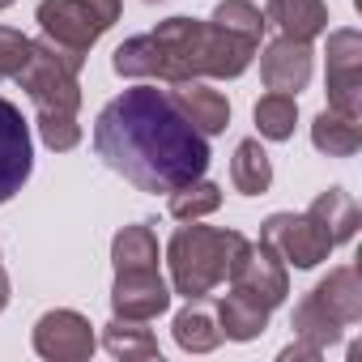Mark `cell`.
Masks as SVG:
<instances>
[{"label": "cell", "mask_w": 362, "mask_h": 362, "mask_svg": "<svg viewBox=\"0 0 362 362\" xmlns=\"http://www.w3.org/2000/svg\"><path fill=\"white\" fill-rule=\"evenodd\" d=\"M111 307L124 320H153L170 307V290L158 269H136V273H115Z\"/></svg>", "instance_id": "8fae6325"}, {"label": "cell", "mask_w": 362, "mask_h": 362, "mask_svg": "<svg viewBox=\"0 0 362 362\" xmlns=\"http://www.w3.org/2000/svg\"><path fill=\"white\" fill-rule=\"evenodd\" d=\"M230 290L235 294H243V298H252V303H260V307H277V303H286V294H290V277H286V260L269 247V243H247L239 256H235V264H230Z\"/></svg>", "instance_id": "52a82bcc"}, {"label": "cell", "mask_w": 362, "mask_h": 362, "mask_svg": "<svg viewBox=\"0 0 362 362\" xmlns=\"http://www.w3.org/2000/svg\"><path fill=\"white\" fill-rule=\"evenodd\" d=\"M103 345H107L115 358H158V337L145 328V320H124V315H115V320L103 328Z\"/></svg>", "instance_id": "603a6c76"}, {"label": "cell", "mask_w": 362, "mask_h": 362, "mask_svg": "<svg viewBox=\"0 0 362 362\" xmlns=\"http://www.w3.org/2000/svg\"><path fill=\"white\" fill-rule=\"evenodd\" d=\"M307 214L324 226V235H328L332 243H345V239H354V235H358V205H354V197H349V192H341V188L320 192V197L311 201V209H307Z\"/></svg>", "instance_id": "e0dca14e"}, {"label": "cell", "mask_w": 362, "mask_h": 362, "mask_svg": "<svg viewBox=\"0 0 362 362\" xmlns=\"http://www.w3.org/2000/svg\"><path fill=\"white\" fill-rule=\"evenodd\" d=\"M230 179H235V188H239L243 197L269 192V184H273V162H269V153L260 149V141H239L235 162H230Z\"/></svg>", "instance_id": "44dd1931"}, {"label": "cell", "mask_w": 362, "mask_h": 362, "mask_svg": "<svg viewBox=\"0 0 362 362\" xmlns=\"http://www.w3.org/2000/svg\"><path fill=\"white\" fill-rule=\"evenodd\" d=\"M111 260H115V273H136V269H158V239L149 226H124L115 239H111Z\"/></svg>", "instance_id": "d6986e66"}, {"label": "cell", "mask_w": 362, "mask_h": 362, "mask_svg": "<svg viewBox=\"0 0 362 362\" xmlns=\"http://www.w3.org/2000/svg\"><path fill=\"white\" fill-rule=\"evenodd\" d=\"M5 5H13V0H0V9H5Z\"/></svg>", "instance_id": "4dcf8cb0"}, {"label": "cell", "mask_w": 362, "mask_h": 362, "mask_svg": "<svg viewBox=\"0 0 362 362\" xmlns=\"http://www.w3.org/2000/svg\"><path fill=\"white\" fill-rule=\"evenodd\" d=\"M269 307H260V303H252V298H243V294H222V303H218V324H222V337H230V341H252V337H260L264 328H269Z\"/></svg>", "instance_id": "ac0fdd59"}, {"label": "cell", "mask_w": 362, "mask_h": 362, "mask_svg": "<svg viewBox=\"0 0 362 362\" xmlns=\"http://www.w3.org/2000/svg\"><path fill=\"white\" fill-rule=\"evenodd\" d=\"M149 5H158V0H149Z\"/></svg>", "instance_id": "1f68e13d"}, {"label": "cell", "mask_w": 362, "mask_h": 362, "mask_svg": "<svg viewBox=\"0 0 362 362\" xmlns=\"http://www.w3.org/2000/svg\"><path fill=\"white\" fill-rule=\"evenodd\" d=\"M260 77H264V86L277 90V94H298V90L311 81V43L281 35L277 43L264 47V56H260Z\"/></svg>", "instance_id": "7c38bea8"}, {"label": "cell", "mask_w": 362, "mask_h": 362, "mask_svg": "<svg viewBox=\"0 0 362 362\" xmlns=\"http://www.w3.org/2000/svg\"><path fill=\"white\" fill-rule=\"evenodd\" d=\"M175 341L188 354H209L222 341V328L214 324V315L201 307V298H188V307L175 315Z\"/></svg>", "instance_id": "7402d4cb"}, {"label": "cell", "mask_w": 362, "mask_h": 362, "mask_svg": "<svg viewBox=\"0 0 362 362\" xmlns=\"http://www.w3.org/2000/svg\"><path fill=\"white\" fill-rule=\"evenodd\" d=\"M214 22H218L222 30L239 35V39L260 43V35H264V22H269V18L252 5V0H222V5L214 9Z\"/></svg>", "instance_id": "484cf974"}, {"label": "cell", "mask_w": 362, "mask_h": 362, "mask_svg": "<svg viewBox=\"0 0 362 362\" xmlns=\"http://www.w3.org/2000/svg\"><path fill=\"white\" fill-rule=\"evenodd\" d=\"M119 0H43L39 5V26L43 39L86 56L115 22H119Z\"/></svg>", "instance_id": "5b68a950"}, {"label": "cell", "mask_w": 362, "mask_h": 362, "mask_svg": "<svg viewBox=\"0 0 362 362\" xmlns=\"http://www.w3.org/2000/svg\"><path fill=\"white\" fill-rule=\"evenodd\" d=\"M94 149L115 175L153 197L192 184L209 166L205 132L158 86H132L111 98L94 124Z\"/></svg>", "instance_id": "6da1fadb"}, {"label": "cell", "mask_w": 362, "mask_h": 362, "mask_svg": "<svg viewBox=\"0 0 362 362\" xmlns=\"http://www.w3.org/2000/svg\"><path fill=\"white\" fill-rule=\"evenodd\" d=\"M86 56L52 43V39H30V60L18 69V86L30 94V103L39 107V115H77L81 107V86H77V73H81Z\"/></svg>", "instance_id": "277c9868"}, {"label": "cell", "mask_w": 362, "mask_h": 362, "mask_svg": "<svg viewBox=\"0 0 362 362\" xmlns=\"http://www.w3.org/2000/svg\"><path fill=\"white\" fill-rule=\"evenodd\" d=\"M35 349L52 362H86L94 354V328L77 311H47L35 324Z\"/></svg>", "instance_id": "30bf717a"}, {"label": "cell", "mask_w": 362, "mask_h": 362, "mask_svg": "<svg viewBox=\"0 0 362 362\" xmlns=\"http://www.w3.org/2000/svg\"><path fill=\"white\" fill-rule=\"evenodd\" d=\"M170 98H175L179 111L188 115V124H192L197 132H205V136L226 132V124H230V103H226L218 90H205L201 81H175Z\"/></svg>", "instance_id": "4fadbf2b"}, {"label": "cell", "mask_w": 362, "mask_h": 362, "mask_svg": "<svg viewBox=\"0 0 362 362\" xmlns=\"http://www.w3.org/2000/svg\"><path fill=\"white\" fill-rule=\"evenodd\" d=\"M260 243H269V247H273L286 264H294V269H315V264L328 260V252L337 247L311 214H273V218L260 226Z\"/></svg>", "instance_id": "8992f818"}, {"label": "cell", "mask_w": 362, "mask_h": 362, "mask_svg": "<svg viewBox=\"0 0 362 362\" xmlns=\"http://www.w3.org/2000/svg\"><path fill=\"white\" fill-rule=\"evenodd\" d=\"M294 119H298V103L290 98V94H264L260 103H256V128H260V136H269V141H286V136H294Z\"/></svg>", "instance_id": "d4e9b609"}, {"label": "cell", "mask_w": 362, "mask_h": 362, "mask_svg": "<svg viewBox=\"0 0 362 362\" xmlns=\"http://www.w3.org/2000/svg\"><path fill=\"white\" fill-rule=\"evenodd\" d=\"M30 166H35L30 128L9 98H0V205L22 192V184L30 179Z\"/></svg>", "instance_id": "9c48e42d"}, {"label": "cell", "mask_w": 362, "mask_h": 362, "mask_svg": "<svg viewBox=\"0 0 362 362\" xmlns=\"http://www.w3.org/2000/svg\"><path fill=\"white\" fill-rule=\"evenodd\" d=\"M311 141H315V149L328 153V158H349V153H358V145H362V124L328 107V111L315 115Z\"/></svg>", "instance_id": "2e32d148"}, {"label": "cell", "mask_w": 362, "mask_h": 362, "mask_svg": "<svg viewBox=\"0 0 362 362\" xmlns=\"http://www.w3.org/2000/svg\"><path fill=\"white\" fill-rule=\"evenodd\" d=\"M218 205H222V188L209 184V179H192V184H184V188L170 192V214H175L179 222H201V218H209Z\"/></svg>", "instance_id": "cb8c5ba5"}, {"label": "cell", "mask_w": 362, "mask_h": 362, "mask_svg": "<svg viewBox=\"0 0 362 362\" xmlns=\"http://www.w3.org/2000/svg\"><path fill=\"white\" fill-rule=\"evenodd\" d=\"M5 303H9V277H5V269H0V311H5Z\"/></svg>", "instance_id": "f546056e"}, {"label": "cell", "mask_w": 362, "mask_h": 362, "mask_svg": "<svg viewBox=\"0 0 362 362\" xmlns=\"http://www.w3.org/2000/svg\"><path fill=\"white\" fill-rule=\"evenodd\" d=\"M328 315H337L341 324H358L362 320V281H358V269H332L315 290H311Z\"/></svg>", "instance_id": "5bb4252c"}, {"label": "cell", "mask_w": 362, "mask_h": 362, "mask_svg": "<svg viewBox=\"0 0 362 362\" xmlns=\"http://www.w3.org/2000/svg\"><path fill=\"white\" fill-rule=\"evenodd\" d=\"M243 247H247V239L239 230H214V226H197V222L179 226L166 247L175 294H184V298L214 294L230 277V264Z\"/></svg>", "instance_id": "3957f363"}, {"label": "cell", "mask_w": 362, "mask_h": 362, "mask_svg": "<svg viewBox=\"0 0 362 362\" xmlns=\"http://www.w3.org/2000/svg\"><path fill=\"white\" fill-rule=\"evenodd\" d=\"M324 349H315V345H307V341H294V345H286L281 349V362H315Z\"/></svg>", "instance_id": "f1b7e54d"}, {"label": "cell", "mask_w": 362, "mask_h": 362, "mask_svg": "<svg viewBox=\"0 0 362 362\" xmlns=\"http://www.w3.org/2000/svg\"><path fill=\"white\" fill-rule=\"evenodd\" d=\"M328 107L349 119L362 115V35L358 30L328 35Z\"/></svg>", "instance_id": "ba28073f"}, {"label": "cell", "mask_w": 362, "mask_h": 362, "mask_svg": "<svg viewBox=\"0 0 362 362\" xmlns=\"http://www.w3.org/2000/svg\"><path fill=\"white\" fill-rule=\"evenodd\" d=\"M269 18L281 26L286 39H303V43H311L328 26L324 0H269Z\"/></svg>", "instance_id": "9a60e30c"}, {"label": "cell", "mask_w": 362, "mask_h": 362, "mask_svg": "<svg viewBox=\"0 0 362 362\" xmlns=\"http://www.w3.org/2000/svg\"><path fill=\"white\" fill-rule=\"evenodd\" d=\"M30 60V39L22 30H9L0 26V81L5 77H18V69Z\"/></svg>", "instance_id": "4316f807"}, {"label": "cell", "mask_w": 362, "mask_h": 362, "mask_svg": "<svg viewBox=\"0 0 362 362\" xmlns=\"http://www.w3.org/2000/svg\"><path fill=\"white\" fill-rule=\"evenodd\" d=\"M290 328H294V337L298 341H307V345H315V349H328V345H337L341 341V320L337 315H328L324 311V303L315 298V294H307L298 307H294V320H290Z\"/></svg>", "instance_id": "ffe728a7"}, {"label": "cell", "mask_w": 362, "mask_h": 362, "mask_svg": "<svg viewBox=\"0 0 362 362\" xmlns=\"http://www.w3.org/2000/svg\"><path fill=\"white\" fill-rule=\"evenodd\" d=\"M39 132H43V141H47V149H73L77 141H81V124H77V115H39Z\"/></svg>", "instance_id": "83f0119b"}, {"label": "cell", "mask_w": 362, "mask_h": 362, "mask_svg": "<svg viewBox=\"0 0 362 362\" xmlns=\"http://www.w3.org/2000/svg\"><path fill=\"white\" fill-rule=\"evenodd\" d=\"M260 43L222 30L218 22L166 18L153 35H136L115 47L119 77H158V81H197V77H239L247 73Z\"/></svg>", "instance_id": "7a4b0ae2"}]
</instances>
